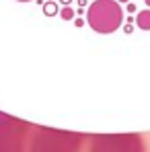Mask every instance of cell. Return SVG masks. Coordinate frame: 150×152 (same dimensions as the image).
Returning a JSON list of instances; mask_svg holds the SVG:
<instances>
[{
  "label": "cell",
  "mask_w": 150,
  "mask_h": 152,
  "mask_svg": "<svg viewBox=\"0 0 150 152\" xmlns=\"http://www.w3.org/2000/svg\"><path fill=\"white\" fill-rule=\"evenodd\" d=\"M86 23L97 33H113L124 23V10L117 0H95L86 10Z\"/></svg>",
  "instance_id": "cell-2"
},
{
  "label": "cell",
  "mask_w": 150,
  "mask_h": 152,
  "mask_svg": "<svg viewBox=\"0 0 150 152\" xmlns=\"http://www.w3.org/2000/svg\"><path fill=\"white\" fill-rule=\"evenodd\" d=\"M127 10H130V12H136V6H134L132 2H127Z\"/></svg>",
  "instance_id": "cell-6"
},
{
  "label": "cell",
  "mask_w": 150,
  "mask_h": 152,
  "mask_svg": "<svg viewBox=\"0 0 150 152\" xmlns=\"http://www.w3.org/2000/svg\"><path fill=\"white\" fill-rule=\"evenodd\" d=\"M78 152H146L140 134H82Z\"/></svg>",
  "instance_id": "cell-1"
},
{
  "label": "cell",
  "mask_w": 150,
  "mask_h": 152,
  "mask_svg": "<svg viewBox=\"0 0 150 152\" xmlns=\"http://www.w3.org/2000/svg\"><path fill=\"white\" fill-rule=\"evenodd\" d=\"M146 6H150V0H146Z\"/></svg>",
  "instance_id": "cell-10"
},
{
  "label": "cell",
  "mask_w": 150,
  "mask_h": 152,
  "mask_svg": "<svg viewBox=\"0 0 150 152\" xmlns=\"http://www.w3.org/2000/svg\"><path fill=\"white\" fill-rule=\"evenodd\" d=\"M21 2H29V0H21Z\"/></svg>",
  "instance_id": "cell-11"
},
{
  "label": "cell",
  "mask_w": 150,
  "mask_h": 152,
  "mask_svg": "<svg viewBox=\"0 0 150 152\" xmlns=\"http://www.w3.org/2000/svg\"><path fill=\"white\" fill-rule=\"evenodd\" d=\"M117 2H119V4H127L130 0H117Z\"/></svg>",
  "instance_id": "cell-9"
},
{
  "label": "cell",
  "mask_w": 150,
  "mask_h": 152,
  "mask_svg": "<svg viewBox=\"0 0 150 152\" xmlns=\"http://www.w3.org/2000/svg\"><path fill=\"white\" fill-rule=\"evenodd\" d=\"M60 2H62V4H66V6H68V4H70V2H72V0H60Z\"/></svg>",
  "instance_id": "cell-8"
},
{
  "label": "cell",
  "mask_w": 150,
  "mask_h": 152,
  "mask_svg": "<svg viewBox=\"0 0 150 152\" xmlns=\"http://www.w3.org/2000/svg\"><path fill=\"white\" fill-rule=\"evenodd\" d=\"M136 25L142 31H150V10H140L136 17Z\"/></svg>",
  "instance_id": "cell-3"
},
{
  "label": "cell",
  "mask_w": 150,
  "mask_h": 152,
  "mask_svg": "<svg viewBox=\"0 0 150 152\" xmlns=\"http://www.w3.org/2000/svg\"><path fill=\"white\" fill-rule=\"evenodd\" d=\"M58 12V6H53V4H45V15H56Z\"/></svg>",
  "instance_id": "cell-5"
},
{
  "label": "cell",
  "mask_w": 150,
  "mask_h": 152,
  "mask_svg": "<svg viewBox=\"0 0 150 152\" xmlns=\"http://www.w3.org/2000/svg\"><path fill=\"white\" fill-rule=\"evenodd\" d=\"M60 15H62V19H64V21H72V19H74V10H72L70 6H64Z\"/></svg>",
  "instance_id": "cell-4"
},
{
  "label": "cell",
  "mask_w": 150,
  "mask_h": 152,
  "mask_svg": "<svg viewBox=\"0 0 150 152\" xmlns=\"http://www.w3.org/2000/svg\"><path fill=\"white\" fill-rule=\"evenodd\" d=\"M86 4V0H78V6H84Z\"/></svg>",
  "instance_id": "cell-7"
}]
</instances>
